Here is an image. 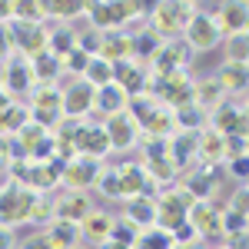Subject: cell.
<instances>
[{
  "label": "cell",
  "mask_w": 249,
  "mask_h": 249,
  "mask_svg": "<svg viewBox=\"0 0 249 249\" xmlns=\"http://www.w3.org/2000/svg\"><path fill=\"white\" fill-rule=\"evenodd\" d=\"M193 14H196L193 3H179V0H173V3H156V7H150V30L166 43V40L179 37V34L186 30V23H190Z\"/></svg>",
  "instance_id": "6da1fadb"
},
{
  "label": "cell",
  "mask_w": 249,
  "mask_h": 249,
  "mask_svg": "<svg viewBox=\"0 0 249 249\" xmlns=\"http://www.w3.org/2000/svg\"><path fill=\"white\" fill-rule=\"evenodd\" d=\"M34 199H37V193L23 190L20 183H7V186L0 190V226H3V230H14V226L30 223Z\"/></svg>",
  "instance_id": "7a4b0ae2"
},
{
  "label": "cell",
  "mask_w": 249,
  "mask_h": 249,
  "mask_svg": "<svg viewBox=\"0 0 249 249\" xmlns=\"http://www.w3.org/2000/svg\"><path fill=\"white\" fill-rule=\"evenodd\" d=\"M30 120L50 130L53 123L63 120V90L57 83H43V87H34V107H30Z\"/></svg>",
  "instance_id": "3957f363"
},
{
  "label": "cell",
  "mask_w": 249,
  "mask_h": 249,
  "mask_svg": "<svg viewBox=\"0 0 249 249\" xmlns=\"http://www.w3.org/2000/svg\"><path fill=\"white\" fill-rule=\"evenodd\" d=\"M190 210H193V199L183 190H166L156 199V230L173 232L179 223H186Z\"/></svg>",
  "instance_id": "277c9868"
},
{
  "label": "cell",
  "mask_w": 249,
  "mask_h": 249,
  "mask_svg": "<svg viewBox=\"0 0 249 249\" xmlns=\"http://www.w3.org/2000/svg\"><path fill=\"white\" fill-rule=\"evenodd\" d=\"M183 34H186V47H190V50H213V47L223 40V34H219L213 14L199 10V7H196V14L190 17V23H186Z\"/></svg>",
  "instance_id": "5b68a950"
},
{
  "label": "cell",
  "mask_w": 249,
  "mask_h": 249,
  "mask_svg": "<svg viewBox=\"0 0 249 249\" xmlns=\"http://www.w3.org/2000/svg\"><path fill=\"white\" fill-rule=\"evenodd\" d=\"M100 160H90V156H73L70 163H63L60 170V183H67L70 193H87V186H93L96 176H100Z\"/></svg>",
  "instance_id": "8992f818"
},
{
  "label": "cell",
  "mask_w": 249,
  "mask_h": 249,
  "mask_svg": "<svg viewBox=\"0 0 249 249\" xmlns=\"http://www.w3.org/2000/svg\"><path fill=\"white\" fill-rule=\"evenodd\" d=\"M186 63H190V47L186 43H163L160 50L153 53L150 60V67H153V73L150 77H170V73H186Z\"/></svg>",
  "instance_id": "52a82bcc"
},
{
  "label": "cell",
  "mask_w": 249,
  "mask_h": 249,
  "mask_svg": "<svg viewBox=\"0 0 249 249\" xmlns=\"http://www.w3.org/2000/svg\"><path fill=\"white\" fill-rule=\"evenodd\" d=\"M10 37H14V50L23 60H34L37 53L47 50V30H43V23H14L10 20Z\"/></svg>",
  "instance_id": "ba28073f"
},
{
  "label": "cell",
  "mask_w": 249,
  "mask_h": 249,
  "mask_svg": "<svg viewBox=\"0 0 249 249\" xmlns=\"http://www.w3.org/2000/svg\"><path fill=\"white\" fill-rule=\"evenodd\" d=\"M103 133H107V143H110V150H130L136 140H140V126L133 123V116L123 110V113L107 116V123H103Z\"/></svg>",
  "instance_id": "9c48e42d"
},
{
  "label": "cell",
  "mask_w": 249,
  "mask_h": 249,
  "mask_svg": "<svg viewBox=\"0 0 249 249\" xmlns=\"http://www.w3.org/2000/svg\"><path fill=\"white\" fill-rule=\"evenodd\" d=\"M0 87L7 90V93H27L30 87H34V77H30V63L14 53V57H7L0 63Z\"/></svg>",
  "instance_id": "30bf717a"
},
{
  "label": "cell",
  "mask_w": 249,
  "mask_h": 249,
  "mask_svg": "<svg viewBox=\"0 0 249 249\" xmlns=\"http://www.w3.org/2000/svg\"><path fill=\"white\" fill-rule=\"evenodd\" d=\"M73 153L77 156H90V160H100V156L110 153V143H107V133H103V123H80L77 136H73Z\"/></svg>",
  "instance_id": "8fae6325"
},
{
  "label": "cell",
  "mask_w": 249,
  "mask_h": 249,
  "mask_svg": "<svg viewBox=\"0 0 249 249\" xmlns=\"http://www.w3.org/2000/svg\"><path fill=\"white\" fill-rule=\"evenodd\" d=\"M213 20H216V27H219V34H223V37L246 34L249 7H246V3H239V0H226V3H219V7H216Z\"/></svg>",
  "instance_id": "7c38bea8"
},
{
  "label": "cell",
  "mask_w": 249,
  "mask_h": 249,
  "mask_svg": "<svg viewBox=\"0 0 249 249\" xmlns=\"http://www.w3.org/2000/svg\"><path fill=\"white\" fill-rule=\"evenodd\" d=\"M93 110V87L90 83H70L63 90V120H83V116Z\"/></svg>",
  "instance_id": "4fadbf2b"
},
{
  "label": "cell",
  "mask_w": 249,
  "mask_h": 249,
  "mask_svg": "<svg viewBox=\"0 0 249 249\" xmlns=\"http://www.w3.org/2000/svg\"><path fill=\"white\" fill-rule=\"evenodd\" d=\"M246 113L239 110V107H232V103H219L210 116V130H216L219 136H246Z\"/></svg>",
  "instance_id": "5bb4252c"
},
{
  "label": "cell",
  "mask_w": 249,
  "mask_h": 249,
  "mask_svg": "<svg viewBox=\"0 0 249 249\" xmlns=\"http://www.w3.org/2000/svg\"><path fill=\"white\" fill-rule=\"evenodd\" d=\"M146 80L150 77L143 73V67L136 60H120V63H113V83L126 96H140L146 90Z\"/></svg>",
  "instance_id": "9a60e30c"
},
{
  "label": "cell",
  "mask_w": 249,
  "mask_h": 249,
  "mask_svg": "<svg viewBox=\"0 0 249 249\" xmlns=\"http://www.w3.org/2000/svg\"><path fill=\"white\" fill-rule=\"evenodd\" d=\"M186 223L193 226L196 236H223V230H219V206H210V203H193Z\"/></svg>",
  "instance_id": "2e32d148"
},
{
  "label": "cell",
  "mask_w": 249,
  "mask_h": 249,
  "mask_svg": "<svg viewBox=\"0 0 249 249\" xmlns=\"http://www.w3.org/2000/svg\"><path fill=\"white\" fill-rule=\"evenodd\" d=\"M116 179H120V196H126V199L146 196V190H150V179H146V173H143L140 163H123V166H116Z\"/></svg>",
  "instance_id": "e0dca14e"
},
{
  "label": "cell",
  "mask_w": 249,
  "mask_h": 249,
  "mask_svg": "<svg viewBox=\"0 0 249 249\" xmlns=\"http://www.w3.org/2000/svg\"><path fill=\"white\" fill-rule=\"evenodd\" d=\"M90 210L93 206H90L87 193H67V196H60L57 203H53V219H67V223H77L80 226Z\"/></svg>",
  "instance_id": "ac0fdd59"
},
{
  "label": "cell",
  "mask_w": 249,
  "mask_h": 249,
  "mask_svg": "<svg viewBox=\"0 0 249 249\" xmlns=\"http://www.w3.org/2000/svg\"><path fill=\"white\" fill-rule=\"evenodd\" d=\"M123 219L133 223L140 232L153 230L156 226V199L153 196H133V199H126V216Z\"/></svg>",
  "instance_id": "d6986e66"
},
{
  "label": "cell",
  "mask_w": 249,
  "mask_h": 249,
  "mask_svg": "<svg viewBox=\"0 0 249 249\" xmlns=\"http://www.w3.org/2000/svg\"><path fill=\"white\" fill-rule=\"evenodd\" d=\"M100 60H107V63L133 60V37H130V34H123V30H110V34H103Z\"/></svg>",
  "instance_id": "ffe728a7"
},
{
  "label": "cell",
  "mask_w": 249,
  "mask_h": 249,
  "mask_svg": "<svg viewBox=\"0 0 249 249\" xmlns=\"http://www.w3.org/2000/svg\"><path fill=\"white\" fill-rule=\"evenodd\" d=\"M110 230H113V216L110 213H100V210H90L87 219L80 223V239H87L93 246H103L110 239Z\"/></svg>",
  "instance_id": "44dd1931"
},
{
  "label": "cell",
  "mask_w": 249,
  "mask_h": 249,
  "mask_svg": "<svg viewBox=\"0 0 249 249\" xmlns=\"http://www.w3.org/2000/svg\"><path fill=\"white\" fill-rule=\"evenodd\" d=\"M193 156H196V133H176L166 140V160L173 163V170H186V163H190Z\"/></svg>",
  "instance_id": "7402d4cb"
},
{
  "label": "cell",
  "mask_w": 249,
  "mask_h": 249,
  "mask_svg": "<svg viewBox=\"0 0 249 249\" xmlns=\"http://www.w3.org/2000/svg\"><path fill=\"white\" fill-rule=\"evenodd\" d=\"M213 80H216V87H219L223 93H243V90H246V63H230V60H223Z\"/></svg>",
  "instance_id": "603a6c76"
},
{
  "label": "cell",
  "mask_w": 249,
  "mask_h": 249,
  "mask_svg": "<svg viewBox=\"0 0 249 249\" xmlns=\"http://www.w3.org/2000/svg\"><path fill=\"white\" fill-rule=\"evenodd\" d=\"M126 103H130V96L123 93L116 83H107V87L93 90V110H100V113H107V116L123 113V110H126Z\"/></svg>",
  "instance_id": "cb8c5ba5"
},
{
  "label": "cell",
  "mask_w": 249,
  "mask_h": 249,
  "mask_svg": "<svg viewBox=\"0 0 249 249\" xmlns=\"http://www.w3.org/2000/svg\"><path fill=\"white\" fill-rule=\"evenodd\" d=\"M47 243L53 249H77L80 243V226L77 223H67V219H50V230L43 232Z\"/></svg>",
  "instance_id": "d4e9b609"
},
{
  "label": "cell",
  "mask_w": 249,
  "mask_h": 249,
  "mask_svg": "<svg viewBox=\"0 0 249 249\" xmlns=\"http://www.w3.org/2000/svg\"><path fill=\"white\" fill-rule=\"evenodd\" d=\"M196 156L203 160V163H219L223 160V136L216 133V130H210V126H203L199 133H196Z\"/></svg>",
  "instance_id": "484cf974"
},
{
  "label": "cell",
  "mask_w": 249,
  "mask_h": 249,
  "mask_svg": "<svg viewBox=\"0 0 249 249\" xmlns=\"http://www.w3.org/2000/svg\"><path fill=\"white\" fill-rule=\"evenodd\" d=\"M27 63H30V77H34V83H37V87L53 83V80H57V73L63 70V63H60L53 53H47V50H43V53H37L34 60H27Z\"/></svg>",
  "instance_id": "4316f807"
},
{
  "label": "cell",
  "mask_w": 249,
  "mask_h": 249,
  "mask_svg": "<svg viewBox=\"0 0 249 249\" xmlns=\"http://www.w3.org/2000/svg\"><path fill=\"white\" fill-rule=\"evenodd\" d=\"M23 123H30V107H23V103H10V107H3L0 110V136L7 140V136H14L23 126Z\"/></svg>",
  "instance_id": "83f0119b"
},
{
  "label": "cell",
  "mask_w": 249,
  "mask_h": 249,
  "mask_svg": "<svg viewBox=\"0 0 249 249\" xmlns=\"http://www.w3.org/2000/svg\"><path fill=\"white\" fill-rule=\"evenodd\" d=\"M83 14L90 17V30H96V34H110V30H116L113 3H107V0H93V3H87Z\"/></svg>",
  "instance_id": "f1b7e54d"
},
{
  "label": "cell",
  "mask_w": 249,
  "mask_h": 249,
  "mask_svg": "<svg viewBox=\"0 0 249 249\" xmlns=\"http://www.w3.org/2000/svg\"><path fill=\"white\" fill-rule=\"evenodd\" d=\"M173 120H176V130L179 133H199L206 126V110H199L196 103H186V107L173 110Z\"/></svg>",
  "instance_id": "f546056e"
},
{
  "label": "cell",
  "mask_w": 249,
  "mask_h": 249,
  "mask_svg": "<svg viewBox=\"0 0 249 249\" xmlns=\"http://www.w3.org/2000/svg\"><path fill=\"white\" fill-rule=\"evenodd\" d=\"M80 80L90 83L93 90H100V87L113 83V63H107V60H100V57H90V63H87V70H83Z\"/></svg>",
  "instance_id": "4dcf8cb0"
},
{
  "label": "cell",
  "mask_w": 249,
  "mask_h": 249,
  "mask_svg": "<svg viewBox=\"0 0 249 249\" xmlns=\"http://www.w3.org/2000/svg\"><path fill=\"white\" fill-rule=\"evenodd\" d=\"M73 50H77V34L73 30L60 27L53 34H47V53H53L57 60H63L67 53H73Z\"/></svg>",
  "instance_id": "1f68e13d"
},
{
  "label": "cell",
  "mask_w": 249,
  "mask_h": 249,
  "mask_svg": "<svg viewBox=\"0 0 249 249\" xmlns=\"http://www.w3.org/2000/svg\"><path fill=\"white\" fill-rule=\"evenodd\" d=\"M219 100H223V90L216 87V80H196L193 83V103L199 107V110H206V107H219Z\"/></svg>",
  "instance_id": "d6a6232c"
},
{
  "label": "cell",
  "mask_w": 249,
  "mask_h": 249,
  "mask_svg": "<svg viewBox=\"0 0 249 249\" xmlns=\"http://www.w3.org/2000/svg\"><path fill=\"white\" fill-rule=\"evenodd\" d=\"M163 47V40L156 37L153 30L146 27V30H140V34H133V60L136 63H143V60H153V53Z\"/></svg>",
  "instance_id": "836d02e7"
},
{
  "label": "cell",
  "mask_w": 249,
  "mask_h": 249,
  "mask_svg": "<svg viewBox=\"0 0 249 249\" xmlns=\"http://www.w3.org/2000/svg\"><path fill=\"white\" fill-rule=\"evenodd\" d=\"M43 3V17H80L83 10H87V3L83 0H40Z\"/></svg>",
  "instance_id": "e575fe53"
},
{
  "label": "cell",
  "mask_w": 249,
  "mask_h": 249,
  "mask_svg": "<svg viewBox=\"0 0 249 249\" xmlns=\"http://www.w3.org/2000/svg\"><path fill=\"white\" fill-rule=\"evenodd\" d=\"M10 20L14 23H43V3H34V0H17L10 3Z\"/></svg>",
  "instance_id": "d590c367"
},
{
  "label": "cell",
  "mask_w": 249,
  "mask_h": 249,
  "mask_svg": "<svg viewBox=\"0 0 249 249\" xmlns=\"http://www.w3.org/2000/svg\"><path fill=\"white\" fill-rule=\"evenodd\" d=\"M170 246H173V236L153 226V230L140 232V239H136V246H133V249H170Z\"/></svg>",
  "instance_id": "8d00e7d4"
},
{
  "label": "cell",
  "mask_w": 249,
  "mask_h": 249,
  "mask_svg": "<svg viewBox=\"0 0 249 249\" xmlns=\"http://www.w3.org/2000/svg\"><path fill=\"white\" fill-rule=\"evenodd\" d=\"M110 239H113V243H123V246H136V239H140V230H136L133 223H126V219H113Z\"/></svg>",
  "instance_id": "74e56055"
},
{
  "label": "cell",
  "mask_w": 249,
  "mask_h": 249,
  "mask_svg": "<svg viewBox=\"0 0 249 249\" xmlns=\"http://www.w3.org/2000/svg\"><path fill=\"white\" fill-rule=\"evenodd\" d=\"M249 47H246V34H236V37H226V60L230 63H246Z\"/></svg>",
  "instance_id": "f35d334b"
},
{
  "label": "cell",
  "mask_w": 249,
  "mask_h": 249,
  "mask_svg": "<svg viewBox=\"0 0 249 249\" xmlns=\"http://www.w3.org/2000/svg\"><path fill=\"white\" fill-rule=\"evenodd\" d=\"M96 186H100V193H103V196L116 199V196H120V179H116V166H113V170H100V176H96Z\"/></svg>",
  "instance_id": "ab89813d"
},
{
  "label": "cell",
  "mask_w": 249,
  "mask_h": 249,
  "mask_svg": "<svg viewBox=\"0 0 249 249\" xmlns=\"http://www.w3.org/2000/svg\"><path fill=\"white\" fill-rule=\"evenodd\" d=\"M246 156V136H223V160H243Z\"/></svg>",
  "instance_id": "60d3db41"
},
{
  "label": "cell",
  "mask_w": 249,
  "mask_h": 249,
  "mask_svg": "<svg viewBox=\"0 0 249 249\" xmlns=\"http://www.w3.org/2000/svg\"><path fill=\"white\" fill-rule=\"evenodd\" d=\"M60 63H63V70H70V73H83V70H87V63H90V57H87L83 50H73V53H67Z\"/></svg>",
  "instance_id": "b9f144b4"
},
{
  "label": "cell",
  "mask_w": 249,
  "mask_h": 249,
  "mask_svg": "<svg viewBox=\"0 0 249 249\" xmlns=\"http://www.w3.org/2000/svg\"><path fill=\"white\" fill-rule=\"evenodd\" d=\"M14 57V37H10V23H0V63Z\"/></svg>",
  "instance_id": "7bdbcfd3"
},
{
  "label": "cell",
  "mask_w": 249,
  "mask_h": 249,
  "mask_svg": "<svg viewBox=\"0 0 249 249\" xmlns=\"http://www.w3.org/2000/svg\"><path fill=\"white\" fill-rule=\"evenodd\" d=\"M230 163H232V176H236V179H246V173H249L246 156H243V160H230Z\"/></svg>",
  "instance_id": "ee69618b"
},
{
  "label": "cell",
  "mask_w": 249,
  "mask_h": 249,
  "mask_svg": "<svg viewBox=\"0 0 249 249\" xmlns=\"http://www.w3.org/2000/svg\"><path fill=\"white\" fill-rule=\"evenodd\" d=\"M7 166H10V146H7V140L0 136V173H7Z\"/></svg>",
  "instance_id": "f6af8a7d"
},
{
  "label": "cell",
  "mask_w": 249,
  "mask_h": 249,
  "mask_svg": "<svg viewBox=\"0 0 249 249\" xmlns=\"http://www.w3.org/2000/svg\"><path fill=\"white\" fill-rule=\"evenodd\" d=\"M23 249H53V246H50L47 236L40 232V236H34V239H27V246H23Z\"/></svg>",
  "instance_id": "bcb514c9"
},
{
  "label": "cell",
  "mask_w": 249,
  "mask_h": 249,
  "mask_svg": "<svg viewBox=\"0 0 249 249\" xmlns=\"http://www.w3.org/2000/svg\"><path fill=\"white\" fill-rule=\"evenodd\" d=\"M10 246H14V236H10V232L0 226V249H10Z\"/></svg>",
  "instance_id": "7dc6e473"
},
{
  "label": "cell",
  "mask_w": 249,
  "mask_h": 249,
  "mask_svg": "<svg viewBox=\"0 0 249 249\" xmlns=\"http://www.w3.org/2000/svg\"><path fill=\"white\" fill-rule=\"evenodd\" d=\"M0 23H10V3L0 0Z\"/></svg>",
  "instance_id": "c3c4849f"
},
{
  "label": "cell",
  "mask_w": 249,
  "mask_h": 249,
  "mask_svg": "<svg viewBox=\"0 0 249 249\" xmlns=\"http://www.w3.org/2000/svg\"><path fill=\"white\" fill-rule=\"evenodd\" d=\"M10 103H14V100H10V93L0 87V110H3V107H10Z\"/></svg>",
  "instance_id": "681fc988"
},
{
  "label": "cell",
  "mask_w": 249,
  "mask_h": 249,
  "mask_svg": "<svg viewBox=\"0 0 249 249\" xmlns=\"http://www.w3.org/2000/svg\"><path fill=\"white\" fill-rule=\"evenodd\" d=\"M100 249H133V246H123V243H113V239H107Z\"/></svg>",
  "instance_id": "f907efd6"
},
{
  "label": "cell",
  "mask_w": 249,
  "mask_h": 249,
  "mask_svg": "<svg viewBox=\"0 0 249 249\" xmlns=\"http://www.w3.org/2000/svg\"><path fill=\"white\" fill-rule=\"evenodd\" d=\"M170 249H196V246H193V243H173Z\"/></svg>",
  "instance_id": "816d5d0a"
},
{
  "label": "cell",
  "mask_w": 249,
  "mask_h": 249,
  "mask_svg": "<svg viewBox=\"0 0 249 249\" xmlns=\"http://www.w3.org/2000/svg\"><path fill=\"white\" fill-rule=\"evenodd\" d=\"M219 249H226V246H219Z\"/></svg>",
  "instance_id": "f5cc1de1"
}]
</instances>
